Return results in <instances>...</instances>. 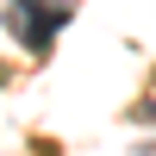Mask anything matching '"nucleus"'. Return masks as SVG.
<instances>
[{
  "label": "nucleus",
  "mask_w": 156,
  "mask_h": 156,
  "mask_svg": "<svg viewBox=\"0 0 156 156\" xmlns=\"http://www.w3.org/2000/svg\"><path fill=\"white\" fill-rule=\"evenodd\" d=\"M75 6H62V0H12L6 6V25L25 37V50H50V37H56V25H69Z\"/></svg>",
  "instance_id": "nucleus-1"
}]
</instances>
